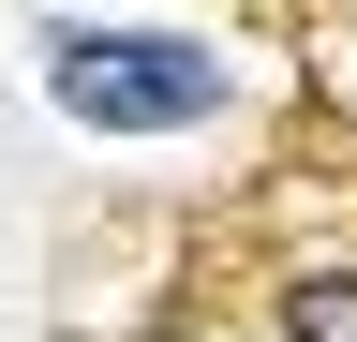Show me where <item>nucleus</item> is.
I'll use <instances>...</instances> for the list:
<instances>
[{
    "label": "nucleus",
    "mask_w": 357,
    "mask_h": 342,
    "mask_svg": "<svg viewBox=\"0 0 357 342\" xmlns=\"http://www.w3.org/2000/svg\"><path fill=\"white\" fill-rule=\"evenodd\" d=\"M298 342H357V283H298Z\"/></svg>",
    "instance_id": "obj_2"
},
{
    "label": "nucleus",
    "mask_w": 357,
    "mask_h": 342,
    "mask_svg": "<svg viewBox=\"0 0 357 342\" xmlns=\"http://www.w3.org/2000/svg\"><path fill=\"white\" fill-rule=\"evenodd\" d=\"M60 104L105 119V134H178V119L223 104V60L178 45V30H89V45H60Z\"/></svg>",
    "instance_id": "obj_1"
}]
</instances>
